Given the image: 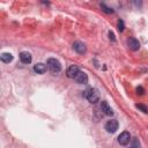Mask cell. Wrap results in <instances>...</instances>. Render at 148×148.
Segmentation results:
<instances>
[{
	"mask_svg": "<svg viewBox=\"0 0 148 148\" xmlns=\"http://www.w3.org/2000/svg\"><path fill=\"white\" fill-rule=\"evenodd\" d=\"M84 92H86V94H84L83 96H86V97H87V99H88L91 104H95L96 102H98V99H99V92H98V90H97V89L91 88V89L86 90Z\"/></svg>",
	"mask_w": 148,
	"mask_h": 148,
	"instance_id": "1",
	"label": "cell"
},
{
	"mask_svg": "<svg viewBox=\"0 0 148 148\" xmlns=\"http://www.w3.org/2000/svg\"><path fill=\"white\" fill-rule=\"evenodd\" d=\"M46 66H47V68L52 73H58V72L61 71V64L56 58H49L47 59V62H46Z\"/></svg>",
	"mask_w": 148,
	"mask_h": 148,
	"instance_id": "2",
	"label": "cell"
},
{
	"mask_svg": "<svg viewBox=\"0 0 148 148\" xmlns=\"http://www.w3.org/2000/svg\"><path fill=\"white\" fill-rule=\"evenodd\" d=\"M130 140H131V134H130V132H127V131L121 132V133L119 134V136H118V142H119V145H121V146H126V145L130 142Z\"/></svg>",
	"mask_w": 148,
	"mask_h": 148,
	"instance_id": "3",
	"label": "cell"
},
{
	"mask_svg": "<svg viewBox=\"0 0 148 148\" xmlns=\"http://www.w3.org/2000/svg\"><path fill=\"white\" fill-rule=\"evenodd\" d=\"M105 130L108 133H114L118 130V121L116 119H111L105 124Z\"/></svg>",
	"mask_w": 148,
	"mask_h": 148,
	"instance_id": "4",
	"label": "cell"
},
{
	"mask_svg": "<svg viewBox=\"0 0 148 148\" xmlns=\"http://www.w3.org/2000/svg\"><path fill=\"white\" fill-rule=\"evenodd\" d=\"M79 72H80L79 67H77L76 65H72V66H69V67L67 68V71H66V75H67L69 79H75L76 75L79 74Z\"/></svg>",
	"mask_w": 148,
	"mask_h": 148,
	"instance_id": "5",
	"label": "cell"
},
{
	"mask_svg": "<svg viewBox=\"0 0 148 148\" xmlns=\"http://www.w3.org/2000/svg\"><path fill=\"white\" fill-rule=\"evenodd\" d=\"M79 84H87L88 83V75L84 72H79V74L76 75V77L74 79Z\"/></svg>",
	"mask_w": 148,
	"mask_h": 148,
	"instance_id": "6",
	"label": "cell"
},
{
	"mask_svg": "<svg viewBox=\"0 0 148 148\" xmlns=\"http://www.w3.org/2000/svg\"><path fill=\"white\" fill-rule=\"evenodd\" d=\"M73 49H74L77 53H80V54H83V53H86V51H87V47H86V45H84L82 42H75V43L73 44Z\"/></svg>",
	"mask_w": 148,
	"mask_h": 148,
	"instance_id": "7",
	"label": "cell"
},
{
	"mask_svg": "<svg viewBox=\"0 0 148 148\" xmlns=\"http://www.w3.org/2000/svg\"><path fill=\"white\" fill-rule=\"evenodd\" d=\"M101 110L106 114V116H112L113 114V111L111 109V106L109 105V103L106 101H102L101 103Z\"/></svg>",
	"mask_w": 148,
	"mask_h": 148,
	"instance_id": "8",
	"label": "cell"
},
{
	"mask_svg": "<svg viewBox=\"0 0 148 148\" xmlns=\"http://www.w3.org/2000/svg\"><path fill=\"white\" fill-rule=\"evenodd\" d=\"M127 45H128V47H130L132 51H136V50L140 49V43H139V40L135 39V38H130L128 42H127Z\"/></svg>",
	"mask_w": 148,
	"mask_h": 148,
	"instance_id": "9",
	"label": "cell"
},
{
	"mask_svg": "<svg viewBox=\"0 0 148 148\" xmlns=\"http://www.w3.org/2000/svg\"><path fill=\"white\" fill-rule=\"evenodd\" d=\"M20 59L23 64H30L31 62V54L27 51H23L20 53Z\"/></svg>",
	"mask_w": 148,
	"mask_h": 148,
	"instance_id": "10",
	"label": "cell"
},
{
	"mask_svg": "<svg viewBox=\"0 0 148 148\" xmlns=\"http://www.w3.org/2000/svg\"><path fill=\"white\" fill-rule=\"evenodd\" d=\"M46 68H47V66L44 65V64H42V62H38V64H36V65L34 66V71H35L37 74H44V73L46 72Z\"/></svg>",
	"mask_w": 148,
	"mask_h": 148,
	"instance_id": "11",
	"label": "cell"
},
{
	"mask_svg": "<svg viewBox=\"0 0 148 148\" xmlns=\"http://www.w3.org/2000/svg\"><path fill=\"white\" fill-rule=\"evenodd\" d=\"M0 58H1V61L2 62H10L12 60H13V54L12 53H7V52H5V53H2L1 56H0Z\"/></svg>",
	"mask_w": 148,
	"mask_h": 148,
	"instance_id": "12",
	"label": "cell"
},
{
	"mask_svg": "<svg viewBox=\"0 0 148 148\" xmlns=\"http://www.w3.org/2000/svg\"><path fill=\"white\" fill-rule=\"evenodd\" d=\"M101 8L103 9V12H105V13H108V14H112V13H113V9H112V8L106 7L104 3H102V5H101Z\"/></svg>",
	"mask_w": 148,
	"mask_h": 148,
	"instance_id": "13",
	"label": "cell"
},
{
	"mask_svg": "<svg viewBox=\"0 0 148 148\" xmlns=\"http://www.w3.org/2000/svg\"><path fill=\"white\" fill-rule=\"evenodd\" d=\"M138 109H140L142 112H145V113H148V108L146 106V105H143V104H136L135 105Z\"/></svg>",
	"mask_w": 148,
	"mask_h": 148,
	"instance_id": "14",
	"label": "cell"
},
{
	"mask_svg": "<svg viewBox=\"0 0 148 148\" xmlns=\"http://www.w3.org/2000/svg\"><path fill=\"white\" fill-rule=\"evenodd\" d=\"M131 147H133V148H140V142H139V140H138V139H133Z\"/></svg>",
	"mask_w": 148,
	"mask_h": 148,
	"instance_id": "15",
	"label": "cell"
},
{
	"mask_svg": "<svg viewBox=\"0 0 148 148\" xmlns=\"http://www.w3.org/2000/svg\"><path fill=\"white\" fill-rule=\"evenodd\" d=\"M124 28H125V25H124V21H123V20H119V21H118V30H119V31H123Z\"/></svg>",
	"mask_w": 148,
	"mask_h": 148,
	"instance_id": "16",
	"label": "cell"
},
{
	"mask_svg": "<svg viewBox=\"0 0 148 148\" xmlns=\"http://www.w3.org/2000/svg\"><path fill=\"white\" fill-rule=\"evenodd\" d=\"M135 91H136V94H138V95H143V92H145V90H143V88H142L141 86H139V87H136V89H135Z\"/></svg>",
	"mask_w": 148,
	"mask_h": 148,
	"instance_id": "17",
	"label": "cell"
},
{
	"mask_svg": "<svg viewBox=\"0 0 148 148\" xmlns=\"http://www.w3.org/2000/svg\"><path fill=\"white\" fill-rule=\"evenodd\" d=\"M109 37H110L111 40H116V38H114V34H113L112 31H109Z\"/></svg>",
	"mask_w": 148,
	"mask_h": 148,
	"instance_id": "18",
	"label": "cell"
},
{
	"mask_svg": "<svg viewBox=\"0 0 148 148\" xmlns=\"http://www.w3.org/2000/svg\"><path fill=\"white\" fill-rule=\"evenodd\" d=\"M128 148H133V147H128Z\"/></svg>",
	"mask_w": 148,
	"mask_h": 148,
	"instance_id": "19",
	"label": "cell"
}]
</instances>
